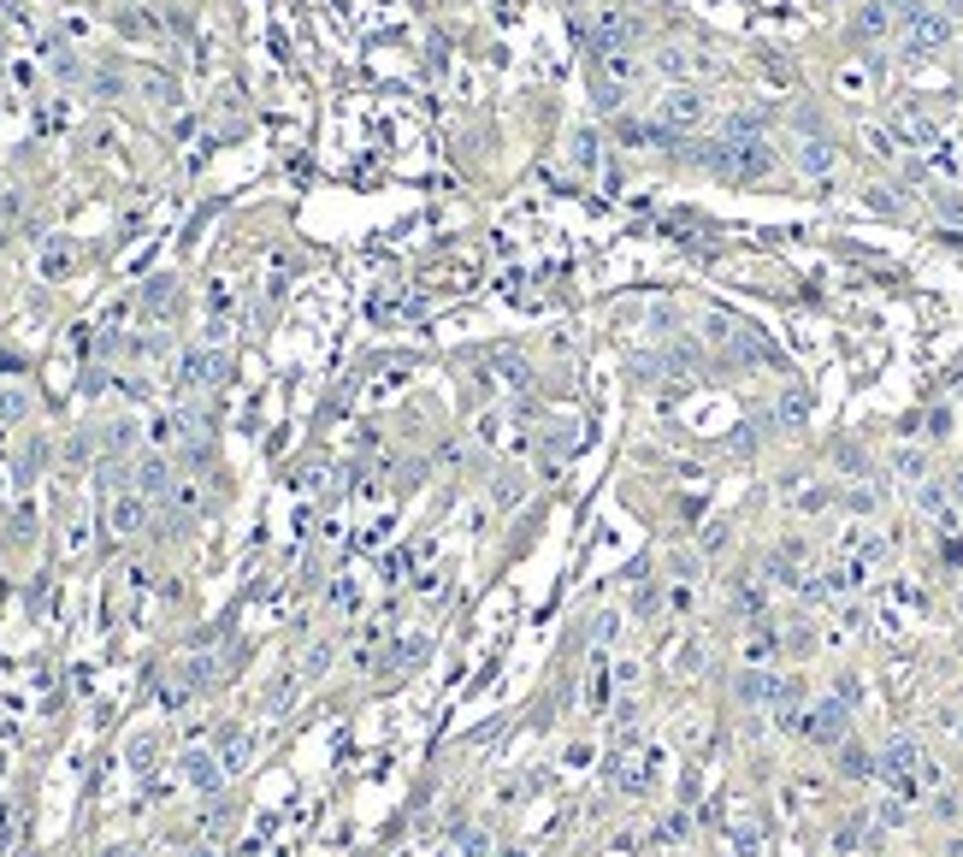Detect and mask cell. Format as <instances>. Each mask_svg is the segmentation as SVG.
<instances>
[{
  "instance_id": "1",
  "label": "cell",
  "mask_w": 963,
  "mask_h": 857,
  "mask_svg": "<svg viewBox=\"0 0 963 857\" xmlns=\"http://www.w3.org/2000/svg\"><path fill=\"white\" fill-rule=\"evenodd\" d=\"M899 24H904V48H910V54H934V48L952 42V18L934 12V6H922V0H904Z\"/></svg>"
},
{
  "instance_id": "2",
  "label": "cell",
  "mask_w": 963,
  "mask_h": 857,
  "mask_svg": "<svg viewBox=\"0 0 963 857\" xmlns=\"http://www.w3.org/2000/svg\"><path fill=\"white\" fill-rule=\"evenodd\" d=\"M704 119H709L704 89H668V95H662V125H668V131H692V125H704Z\"/></svg>"
},
{
  "instance_id": "3",
  "label": "cell",
  "mask_w": 963,
  "mask_h": 857,
  "mask_svg": "<svg viewBox=\"0 0 963 857\" xmlns=\"http://www.w3.org/2000/svg\"><path fill=\"white\" fill-rule=\"evenodd\" d=\"M639 36V18L633 12H597V54H615Z\"/></svg>"
},
{
  "instance_id": "4",
  "label": "cell",
  "mask_w": 963,
  "mask_h": 857,
  "mask_svg": "<svg viewBox=\"0 0 963 857\" xmlns=\"http://www.w3.org/2000/svg\"><path fill=\"white\" fill-rule=\"evenodd\" d=\"M845 727H851L845 704H834V698H828V704H816V716L804 722V733H810L816 745H839V739H845Z\"/></svg>"
},
{
  "instance_id": "5",
  "label": "cell",
  "mask_w": 963,
  "mask_h": 857,
  "mask_svg": "<svg viewBox=\"0 0 963 857\" xmlns=\"http://www.w3.org/2000/svg\"><path fill=\"white\" fill-rule=\"evenodd\" d=\"M893 24H899V6H887V0H869V6L857 12V36H863V42H875V36H887Z\"/></svg>"
},
{
  "instance_id": "6",
  "label": "cell",
  "mask_w": 963,
  "mask_h": 857,
  "mask_svg": "<svg viewBox=\"0 0 963 857\" xmlns=\"http://www.w3.org/2000/svg\"><path fill=\"white\" fill-rule=\"evenodd\" d=\"M916 763H922V757H916V745H910V739H899V745H887V751H881V775H893V781L910 775Z\"/></svg>"
},
{
  "instance_id": "7",
  "label": "cell",
  "mask_w": 963,
  "mask_h": 857,
  "mask_svg": "<svg viewBox=\"0 0 963 857\" xmlns=\"http://www.w3.org/2000/svg\"><path fill=\"white\" fill-rule=\"evenodd\" d=\"M798 166H804V172H816V178H822V172H828V166H834V154H828V142H822V136H810V142H804V148H798Z\"/></svg>"
},
{
  "instance_id": "8",
  "label": "cell",
  "mask_w": 963,
  "mask_h": 857,
  "mask_svg": "<svg viewBox=\"0 0 963 857\" xmlns=\"http://www.w3.org/2000/svg\"><path fill=\"white\" fill-rule=\"evenodd\" d=\"M893 473L916 485V479H928V456H922V450H893Z\"/></svg>"
},
{
  "instance_id": "9",
  "label": "cell",
  "mask_w": 963,
  "mask_h": 857,
  "mask_svg": "<svg viewBox=\"0 0 963 857\" xmlns=\"http://www.w3.org/2000/svg\"><path fill=\"white\" fill-rule=\"evenodd\" d=\"M839 757H845V763H839V769H845V775H869V769H875V763H869V751H863V745H845V751H839Z\"/></svg>"
},
{
  "instance_id": "10",
  "label": "cell",
  "mask_w": 963,
  "mask_h": 857,
  "mask_svg": "<svg viewBox=\"0 0 963 857\" xmlns=\"http://www.w3.org/2000/svg\"><path fill=\"white\" fill-rule=\"evenodd\" d=\"M839 89H845V95H863V89H869V71H863V66H845V71H839Z\"/></svg>"
},
{
  "instance_id": "11",
  "label": "cell",
  "mask_w": 963,
  "mask_h": 857,
  "mask_svg": "<svg viewBox=\"0 0 963 857\" xmlns=\"http://www.w3.org/2000/svg\"><path fill=\"white\" fill-rule=\"evenodd\" d=\"M656 66L668 71V77H680V71H692V60H686V48H668V54H662Z\"/></svg>"
},
{
  "instance_id": "12",
  "label": "cell",
  "mask_w": 963,
  "mask_h": 857,
  "mask_svg": "<svg viewBox=\"0 0 963 857\" xmlns=\"http://www.w3.org/2000/svg\"><path fill=\"white\" fill-rule=\"evenodd\" d=\"M804 414H810V402H804V396H786V402H780V420H786V426H798Z\"/></svg>"
},
{
  "instance_id": "13",
  "label": "cell",
  "mask_w": 963,
  "mask_h": 857,
  "mask_svg": "<svg viewBox=\"0 0 963 857\" xmlns=\"http://www.w3.org/2000/svg\"><path fill=\"white\" fill-rule=\"evenodd\" d=\"M928 438H952V414H946V408L928 414Z\"/></svg>"
},
{
  "instance_id": "14",
  "label": "cell",
  "mask_w": 963,
  "mask_h": 857,
  "mask_svg": "<svg viewBox=\"0 0 963 857\" xmlns=\"http://www.w3.org/2000/svg\"><path fill=\"white\" fill-rule=\"evenodd\" d=\"M113 521H119V532H136V521H142V509H136V503H119V509H113Z\"/></svg>"
},
{
  "instance_id": "15",
  "label": "cell",
  "mask_w": 963,
  "mask_h": 857,
  "mask_svg": "<svg viewBox=\"0 0 963 857\" xmlns=\"http://www.w3.org/2000/svg\"><path fill=\"white\" fill-rule=\"evenodd\" d=\"M845 509H857V515H869V509H875V491H851V497H845Z\"/></svg>"
},
{
  "instance_id": "16",
  "label": "cell",
  "mask_w": 963,
  "mask_h": 857,
  "mask_svg": "<svg viewBox=\"0 0 963 857\" xmlns=\"http://www.w3.org/2000/svg\"><path fill=\"white\" fill-rule=\"evenodd\" d=\"M940 12H946V18H963V0H940Z\"/></svg>"
}]
</instances>
